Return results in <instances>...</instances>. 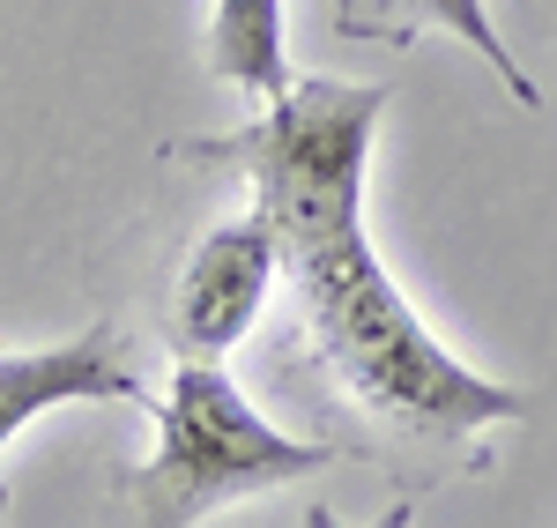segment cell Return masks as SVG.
<instances>
[{
	"mask_svg": "<svg viewBox=\"0 0 557 528\" xmlns=\"http://www.w3.org/2000/svg\"><path fill=\"white\" fill-rule=\"evenodd\" d=\"M386 105H394L386 83L298 75L283 97H268L253 127L194 142L178 157L238 164L253 179V201L275 223L283 275L305 306V328L349 395L394 432L469 440L491 425H513L528 402L498 388L491 372L461 365L431 335L364 231V172H372V134H380Z\"/></svg>",
	"mask_w": 557,
	"mask_h": 528,
	"instance_id": "obj_1",
	"label": "cell"
},
{
	"mask_svg": "<svg viewBox=\"0 0 557 528\" xmlns=\"http://www.w3.org/2000/svg\"><path fill=\"white\" fill-rule=\"evenodd\" d=\"M327 462L335 446L268 425L223 372V357H178L172 388L157 402V446L127 477V506L157 528H194L238 499L298 484Z\"/></svg>",
	"mask_w": 557,
	"mask_h": 528,
	"instance_id": "obj_2",
	"label": "cell"
},
{
	"mask_svg": "<svg viewBox=\"0 0 557 528\" xmlns=\"http://www.w3.org/2000/svg\"><path fill=\"white\" fill-rule=\"evenodd\" d=\"M275 268H283V246H275V223L260 217V201L246 217L201 231L164 298V343L178 357H231L253 335L260 306L275 291Z\"/></svg>",
	"mask_w": 557,
	"mask_h": 528,
	"instance_id": "obj_3",
	"label": "cell"
},
{
	"mask_svg": "<svg viewBox=\"0 0 557 528\" xmlns=\"http://www.w3.org/2000/svg\"><path fill=\"white\" fill-rule=\"evenodd\" d=\"M60 402H141L127 335L112 320H89L83 335H67L52 351H0V446L30 432Z\"/></svg>",
	"mask_w": 557,
	"mask_h": 528,
	"instance_id": "obj_4",
	"label": "cell"
},
{
	"mask_svg": "<svg viewBox=\"0 0 557 528\" xmlns=\"http://www.w3.org/2000/svg\"><path fill=\"white\" fill-rule=\"evenodd\" d=\"M343 30L349 38H380V45H409L417 30H446V38H461L498 75V89L513 97V105H543V89L535 75L513 60V45L498 38V23H491V8L483 0H343Z\"/></svg>",
	"mask_w": 557,
	"mask_h": 528,
	"instance_id": "obj_5",
	"label": "cell"
},
{
	"mask_svg": "<svg viewBox=\"0 0 557 528\" xmlns=\"http://www.w3.org/2000/svg\"><path fill=\"white\" fill-rule=\"evenodd\" d=\"M209 60L215 75L246 97H283L298 83L290 67V45H283V0H215V23H209Z\"/></svg>",
	"mask_w": 557,
	"mask_h": 528,
	"instance_id": "obj_6",
	"label": "cell"
}]
</instances>
